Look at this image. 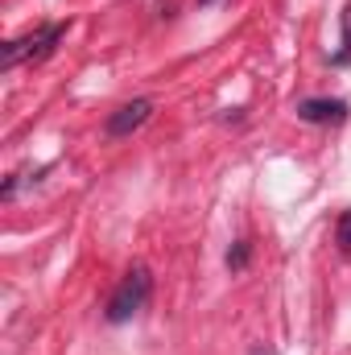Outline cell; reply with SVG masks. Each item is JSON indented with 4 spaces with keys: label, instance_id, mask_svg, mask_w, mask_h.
I'll return each instance as SVG.
<instances>
[{
    "label": "cell",
    "instance_id": "obj_2",
    "mask_svg": "<svg viewBox=\"0 0 351 355\" xmlns=\"http://www.w3.org/2000/svg\"><path fill=\"white\" fill-rule=\"evenodd\" d=\"M67 29H71L67 21H54V25H42L37 33H25V37L4 42V50H0V67H4V71H12V67H17V62H25V58H46V54L58 46V37H62Z\"/></svg>",
    "mask_w": 351,
    "mask_h": 355
},
{
    "label": "cell",
    "instance_id": "obj_6",
    "mask_svg": "<svg viewBox=\"0 0 351 355\" xmlns=\"http://www.w3.org/2000/svg\"><path fill=\"white\" fill-rule=\"evenodd\" d=\"M335 244H339L343 252H351V211H343L339 223H335Z\"/></svg>",
    "mask_w": 351,
    "mask_h": 355
},
{
    "label": "cell",
    "instance_id": "obj_1",
    "mask_svg": "<svg viewBox=\"0 0 351 355\" xmlns=\"http://www.w3.org/2000/svg\"><path fill=\"white\" fill-rule=\"evenodd\" d=\"M149 293H153V277H149V268L132 265L128 272H124V281L116 285V293L108 297L103 318H108V322H128V318H137V314L145 310Z\"/></svg>",
    "mask_w": 351,
    "mask_h": 355
},
{
    "label": "cell",
    "instance_id": "obj_7",
    "mask_svg": "<svg viewBox=\"0 0 351 355\" xmlns=\"http://www.w3.org/2000/svg\"><path fill=\"white\" fill-rule=\"evenodd\" d=\"M198 4H215V0H198Z\"/></svg>",
    "mask_w": 351,
    "mask_h": 355
},
{
    "label": "cell",
    "instance_id": "obj_5",
    "mask_svg": "<svg viewBox=\"0 0 351 355\" xmlns=\"http://www.w3.org/2000/svg\"><path fill=\"white\" fill-rule=\"evenodd\" d=\"M248 257H252V244H248V240H236V244H232V252H228V268H232V272H240V268L248 265Z\"/></svg>",
    "mask_w": 351,
    "mask_h": 355
},
{
    "label": "cell",
    "instance_id": "obj_4",
    "mask_svg": "<svg viewBox=\"0 0 351 355\" xmlns=\"http://www.w3.org/2000/svg\"><path fill=\"white\" fill-rule=\"evenodd\" d=\"M298 116L310 124H343L348 120V103L343 99H302Z\"/></svg>",
    "mask_w": 351,
    "mask_h": 355
},
{
    "label": "cell",
    "instance_id": "obj_3",
    "mask_svg": "<svg viewBox=\"0 0 351 355\" xmlns=\"http://www.w3.org/2000/svg\"><path fill=\"white\" fill-rule=\"evenodd\" d=\"M149 116H153V99H132V103H124V107H116V112L108 116L103 132H108L112 141H116V137H128V132H137Z\"/></svg>",
    "mask_w": 351,
    "mask_h": 355
}]
</instances>
